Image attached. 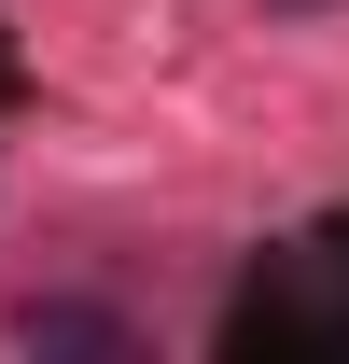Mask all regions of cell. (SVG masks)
I'll return each instance as SVG.
<instances>
[{"label": "cell", "instance_id": "6da1fadb", "mask_svg": "<svg viewBox=\"0 0 349 364\" xmlns=\"http://www.w3.org/2000/svg\"><path fill=\"white\" fill-rule=\"evenodd\" d=\"M223 350H349V225L265 252L223 294Z\"/></svg>", "mask_w": 349, "mask_h": 364}, {"label": "cell", "instance_id": "7a4b0ae2", "mask_svg": "<svg viewBox=\"0 0 349 364\" xmlns=\"http://www.w3.org/2000/svg\"><path fill=\"white\" fill-rule=\"evenodd\" d=\"M14 350H140V322L84 309V294H28V309H14Z\"/></svg>", "mask_w": 349, "mask_h": 364}, {"label": "cell", "instance_id": "3957f363", "mask_svg": "<svg viewBox=\"0 0 349 364\" xmlns=\"http://www.w3.org/2000/svg\"><path fill=\"white\" fill-rule=\"evenodd\" d=\"M0 112H14V43H0Z\"/></svg>", "mask_w": 349, "mask_h": 364}, {"label": "cell", "instance_id": "277c9868", "mask_svg": "<svg viewBox=\"0 0 349 364\" xmlns=\"http://www.w3.org/2000/svg\"><path fill=\"white\" fill-rule=\"evenodd\" d=\"M279 14H321V0H279Z\"/></svg>", "mask_w": 349, "mask_h": 364}]
</instances>
